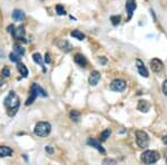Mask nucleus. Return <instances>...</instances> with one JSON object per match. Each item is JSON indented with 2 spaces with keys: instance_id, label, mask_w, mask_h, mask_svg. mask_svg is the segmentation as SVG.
Instances as JSON below:
<instances>
[{
  "instance_id": "17",
  "label": "nucleus",
  "mask_w": 167,
  "mask_h": 165,
  "mask_svg": "<svg viewBox=\"0 0 167 165\" xmlns=\"http://www.w3.org/2000/svg\"><path fill=\"white\" fill-rule=\"evenodd\" d=\"M14 151L8 146H0V157H8L11 156Z\"/></svg>"
},
{
  "instance_id": "8",
  "label": "nucleus",
  "mask_w": 167,
  "mask_h": 165,
  "mask_svg": "<svg viewBox=\"0 0 167 165\" xmlns=\"http://www.w3.org/2000/svg\"><path fill=\"white\" fill-rule=\"evenodd\" d=\"M136 67H137V70L140 76L146 77V78L148 77L149 76L148 70H147V68H146L145 65H144V62H143L140 59H136Z\"/></svg>"
},
{
  "instance_id": "33",
  "label": "nucleus",
  "mask_w": 167,
  "mask_h": 165,
  "mask_svg": "<svg viewBox=\"0 0 167 165\" xmlns=\"http://www.w3.org/2000/svg\"><path fill=\"white\" fill-rule=\"evenodd\" d=\"M104 163H116V161H114V160H109V158H106Z\"/></svg>"
},
{
  "instance_id": "4",
  "label": "nucleus",
  "mask_w": 167,
  "mask_h": 165,
  "mask_svg": "<svg viewBox=\"0 0 167 165\" xmlns=\"http://www.w3.org/2000/svg\"><path fill=\"white\" fill-rule=\"evenodd\" d=\"M140 160L145 164H154L159 160V153L156 151H145L140 155Z\"/></svg>"
},
{
  "instance_id": "15",
  "label": "nucleus",
  "mask_w": 167,
  "mask_h": 165,
  "mask_svg": "<svg viewBox=\"0 0 167 165\" xmlns=\"http://www.w3.org/2000/svg\"><path fill=\"white\" fill-rule=\"evenodd\" d=\"M74 60H75V62H76L77 65H79L80 67H85L86 65H87V58L85 57L84 55H81V54H77L76 56H75V58H74Z\"/></svg>"
},
{
  "instance_id": "35",
  "label": "nucleus",
  "mask_w": 167,
  "mask_h": 165,
  "mask_svg": "<svg viewBox=\"0 0 167 165\" xmlns=\"http://www.w3.org/2000/svg\"><path fill=\"white\" fill-rule=\"evenodd\" d=\"M2 84H4V81H2V79H1V78H0V87H1V86H2Z\"/></svg>"
},
{
  "instance_id": "16",
  "label": "nucleus",
  "mask_w": 167,
  "mask_h": 165,
  "mask_svg": "<svg viewBox=\"0 0 167 165\" xmlns=\"http://www.w3.org/2000/svg\"><path fill=\"white\" fill-rule=\"evenodd\" d=\"M25 17H26V15L22 10L16 9V10H14V12H12V19L16 20V21H21V20L25 19Z\"/></svg>"
},
{
  "instance_id": "31",
  "label": "nucleus",
  "mask_w": 167,
  "mask_h": 165,
  "mask_svg": "<svg viewBox=\"0 0 167 165\" xmlns=\"http://www.w3.org/2000/svg\"><path fill=\"white\" fill-rule=\"evenodd\" d=\"M98 60L100 64H102V65H106V62H107V59H106L105 57H99Z\"/></svg>"
},
{
  "instance_id": "11",
  "label": "nucleus",
  "mask_w": 167,
  "mask_h": 165,
  "mask_svg": "<svg viewBox=\"0 0 167 165\" xmlns=\"http://www.w3.org/2000/svg\"><path fill=\"white\" fill-rule=\"evenodd\" d=\"M100 81V73L97 71V70H94L90 73V76H89V84L91 86H96L98 84V81Z\"/></svg>"
},
{
  "instance_id": "34",
  "label": "nucleus",
  "mask_w": 167,
  "mask_h": 165,
  "mask_svg": "<svg viewBox=\"0 0 167 165\" xmlns=\"http://www.w3.org/2000/svg\"><path fill=\"white\" fill-rule=\"evenodd\" d=\"M163 141H164V143H166V144H167V136H164V137H163Z\"/></svg>"
},
{
  "instance_id": "28",
  "label": "nucleus",
  "mask_w": 167,
  "mask_h": 165,
  "mask_svg": "<svg viewBox=\"0 0 167 165\" xmlns=\"http://www.w3.org/2000/svg\"><path fill=\"white\" fill-rule=\"evenodd\" d=\"M45 150H46V152H47L48 154H50V155L54 154V148H52L51 145H47V146L45 147Z\"/></svg>"
},
{
  "instance_id": "29",
  "label": "nucleus",
  "mask_w": 167,
  "mask_h": 165,
  "mask_svg": "<svg viewBox=\"0 0 167 165\" xmlns=\"http://www.w3.org/2000/svg\"><path fill=\"white\" fill-rule=\"evenodd\" d=\"M45 62H46V64H50L51 62L50 55H49V54H46V55H45Z\"/></svg>"
},
{
  "instance_id": "30",
  "label": "nucleus",
  "mask_w": 167,
  "mask_h": 165,
  "mask_svg": "<svg viewBox=\"0 0 167 165\" xmlns=\"http://www.w3.org/2000/svg\"><path fill=\"white\" fill-rule=\"evenodd\" d=\"M163 92H164V94L167 96V81H165L163 83Z\"/></svg>"
},
{
  "instance_id": "21",
  "label": "nucleus",
  "mask_w": 167,
  "mask_h": 165,
  "mask_svg": "<svg viewBox=\"0 0 167 165\" xmlns=\"http://www.w3.org/2000/svg\"><path fill=\"white\" fill-rule=\"evenodd\" d=\"M9 59H10V62H20V59H21V56L18 55L17 52H11L10 55H9Z\"/></svg>"
},
{
  "instance_id": "12",
  "label": "nucleus",
  "mask_w": 167,
  "mask_h": 165,
  "mask_svg": "<svg viewBox=\"0 0 167 165\" xmlns=\"http://www.w3.org/2000/svg\"><path fill=\"white\" fill-rule=\"evenodd\" d=\"M11 33H12L15 39H24L25 38V28H24V26H19L15 28Z\"/></svg>"
},
{
  "instance_id": "2",
  "label": "nucleus",
  "mask_w": 167,
  "mask_h": 165,
  "mask_svg": "<svg viewBox=\"0 0 167 165\" xmlns=\"http://www.w3.org/2000/svg\"><path fill=\"white\" fill-rule=\"evenodd\" d=\"M38 96L46 97V96H47V93L45 92L44 89L40 87L38 84L33 83V84L31 85V87H30V95H29V97H28V98H27V100H26V106H29V105H31V104L35 102V99H36Z\"/></svg>"
},
{
  "instance_id": "5",
  "label": "nucleus",
  "mask_w": 167,
  "mask_h": 165,
  "mask_svg": "<svg viewBox=\"0 0 167 165\" xmlns=\"http://www.w3.org/2000/svg\"><path fill=\"white\" fill-rule=\"evenodd\" d=\"M135 141L139 147L146 148L149 145V136L144 131H136L135 133Z\"/></svg>"
},
{
  "instance_id": "13",
  "label": "nucleus",
  "mask_w": 167,
  "mask_h": 165,
  "mask_svg": "<svg viewBox=\"0 0 167 165\" xmlns=\"http://www.w3.org/2000/svg\"><path fill=\"white\" fill-rule=\"evenodd\" d=\"M57 46H58L60 49H61L62 52H69L70 50H71V45L69 44L67 40H64V39H61V40H58L57 41Z\"/></svg>"
},
{
  "instance_id": "10",
  "label": "nucleus",
  "mask_w": 167,
  "mask_h": 165,
  "mask_svg": "<svg viewBox=\"0 0 167 165\" xmlns=\"http://www.w3.org/2000/svg\"><path fill=\"white\" fill-rule=\"evenodd\" d=\"M136 7L137 6H136V1L135 0H127V2H126V11H127L128 14V20L131 19Z\"/></svg>"
},
{
  "instance_id": "19",
  "label": "nucleus",
  "mask_w": 167,
  "mask_h": 165,
  "mask_svg": "<svg viewBox=\"0 0 167 165\" xmlns=\"http://www.w3.org/2000/svg\"><path fill=\"white\" fill-rule=\"evenodd\" d=\"M33 62H37V64H39L40 66L43 67V70L44 71H46V68H45V64H44V60H43V57L40 56V54H33Z\"/></svg>"
},
{
  "instance_id": "6",
  "label": "nucleus",
  "mask_w": 167,
  "mask_h": 165,
  "mask_svg": "<svg viewBox=\"0 0 167 165\" xmlns=\"http://www.w3.org/2000/svg\"><path fill=\"white\" fill-rule=\"evenodd\" d=\"M125 88H126V81H123V79H115L110 84V89L113 92H124Z\"/></svg>"
},
{
  "instance_id": "26",
  "label": "nucleus",
  "mask_w": 167,
  "mask_h": 165,
  "mask_svg": "<svg viewBox=\"0 0 167 165\" xmlns=\"http://www.w3.org/2000/svg\"><path fill=\"white\" fill-rule=\"evenodd\" d=\"M56 11H57V14H58L59 16H64L66 14L65 8L62 7L61 5H57V6H56Z\"/></svg>"
},
{
  "instance_id": "32",
  "label": "nucleus",
  "mask_w": 167,
  "mask_h": 165,
  "mask_svg": "<svg viewBox=\"0 0 167 165\" xmlns=\"http://www.w3.org/2000/svg\"><path fill=\"white\" fill-rule=\"evenodd\" d=\"M14 29H15V26H14V25H11V26H9L8 27V31H9V33H12V31H14Z\"/></svg>"
},
{
  "instance_id": "22",
  "label": "nucleus",
  "mask_w": 167,
  "mask_h": 165,
  "mask_svg": "<svg viewBox=\"0 0 167 165\" xmlns=\"http://www.w3.org/2000/svg\"><path fill=\"white\" fill-rule=\"evenodd\" d=\"M14 50H15V52H17L18 55H20V56H24L25 55V49L20 46V45H18V44H15L14 45Z\"/></svg>"
},
{
  "instance_id": "1",
  "label": "nucleus",
  "mask_w": 167,
  "mask_h": 165,
  "mask_svg": "<svg viewBox=\"0 0 167 165\" xmlns=\"http://www.w3.org/2000/svg\"><path fill=\"white\" fill-rule=\"evenodd\" d=\"M4 105L7 109V113L9 116H15V114L18 112L20 106V100L15 92H9L6 98L4 100Z\"/></svg>"
},
{
  "instance_id": "24",
  "label": "nucleus",
  "mask_w": 167,
  "mask_h": 165,
  "mask_svg": "<svg viewBox=\"0 0 167 165\" xmlns=\"http://www.w3.org/2000/svg\"><path fill=\"white\" fill-rule=\"evenodd\" d=\"M110 134H112V131H110V129H105V131L100 134V139H102V141H107V138L110 136Z\"/></svg>"
},
{
  "instance_id": "9",
  "label": "nucleus",
  "mask_w": 167,
  "mask_h": 165,
  "mask_svg": "<svg viewBox=\"0 0 167 165\" xmlns=\"http://www.w3.org/2000/svg\"><path fill=\"white\" fill-rule=\"evenodd\" d=\"M87 144L89 145V146L94 147V148H96V150L98 151V152H100L102 154H105L106 151L104 150V147L102 146V144H100V142L99 141H97V139H94V138H89L87 141Z\"/></svg>"
},
{
  "instance_id": "18",
  "label": "nucleus",
  "mask_w": 167,
  "mask_h": 165,
  "mask_svg": "<svg viewBox=\"0 0 167 165\" xmlns=\"http://www.w3.org/2000/svg\"><path fill=\"white\" fill-rule=\"evenodd\" d=\"M17 69H18V71L20 73V75H22V77H27V75H28V69H27V67H26L22 62H17Z\"/></svg>"
},
{
  "instance_id": "36",
  "label": "nucleus",
  "mask_w": 167,
  "mask_h": 165,
  "mask_svg": "<svg viewBox=\"0 0 167 165\" xmlns=\"http://www.w3.org/2000/svg\"><path fill=\"white\" fill-rule=\"evenodd\" d=\"M166 163H167V158H166Z\"/></svg>"
},
{
  "instance_id": "14",
  "label": "nucleus",
  "mask_w": 167,
  "mask_h": 165,
  "mask_svg": "<svg viewBox=\"0 0 167 165\" xmlns=\"http://www.w3.org/2000/svg\"><path fill=\"white\" fill-rule=\"evenodd\" d=\"M137 108H138V110H140L142 113H147L149 110V108H150V104H149L147 100L142 99V100L138 102Z\"/></svg>"
},
{
  "instance_id": "27",
  "label": "nucleus",
  "mask_w": 167,
  "mask_h": 165,
  "mask_svg": "<svg viewBox=\"0 0 167 165\" xmlns=\"http://www.w3.org/2000/svg\"><path fill=\"white\" fill-rule=\"evenodd\" d=\"M9 75H10V71H9L8 68H4V69L1 70V76L4 78H8L9 77Z\"/></svg>"
},
{
  "instance_id": "20",
  "label": "nucleus",
  "mask_w": 167,
  "mask_h": 165,
  "mask_svg": "<svg viewBox=\"0 0 167 165\" xmlns=\"http://www.w3.org/2000/svg\"><path fill=\"white\" fill-rule=\"evenodd\" d=\"M70 36L74 37V38H76V39H78V40H84V39H85V35H84L81 31H79V30H74V31H71V33H70Z\"/></svg>"
},
{
  "instance_id": "3",
  "label": "nucleus",
  "mask_w": 167,
  "mask_h": 165,
  "mask_svg": "<svg viewBox=\"0 0 167 165\" xmlns=\"http://www.w3.org/2000/svg\"><path fill=\"white\" fill-rule=\"evenodd\" d=\"M51 131V125L48 123V122H39L37 123L36 126H35V129L33 132L38 137H46L50 134Z\"/></svg>"
},
{
  "instance_id": "23",
  "label": "nucleus",
  "mask_w": 167,
  "mask_h": 165,
  "mask_svg": "<svg viewBox=\"0 0 167 165\" xmlns=\"http://www.w3.org/2000/svg\"><path fill=\"white\" fill-rule=\"evenodd\" d=\"M69 116H70V118L75 122H79V119H80V114L78 113L77 110H71Z\"/></svg>"
},
{
  "instance_id": "25",
  "label": "nucleus",
  "mask_w": 167,
  "mask_h": 165,
  "mask_svg": "<svg viewBox=\"0 0 167 165\" xmlns=\"http://www.w3.org/2000/svg\"><path fill=\"white\" fill-rule=\"evenodd\" d=\"M110 21L114 26H118L120 22V16H112L110 17Z\"/></svg>"
},
{
  "instance_id": "7",
  "label": "nucleus",
  "mask_w": 167,
  "mask_h": 165,
  "mask_svg": "<svg viewBox=\"0 0 167 165\" xmlns=\"http://www.w3.org/2000/svg\"><path fill=\"white\" fill-rule=\"evenodd\" d=\"M150 66H152V69L154 73L159 74L162 70L164 69V64L162 60H159L158 58H154L150 60Z\"/></svg>"
}]
</instances>
